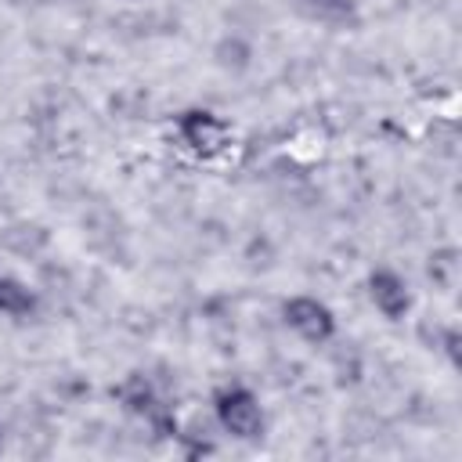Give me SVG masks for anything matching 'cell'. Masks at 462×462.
<instances>
[{"instance_id":"obj_3","label":"cell","mask_w":462,"mask_h":462,"mask_svg":"<svg viewBox=\"0 0 462 462\" xmlns=\"http://www.w3.org/2000/svg\"><path fill=\"white\" fill-rule=\"evenodd\" d=\"M173 126H177L180 144L199 159H217L235 141V126L213 108H184Z\"/></svg>"},{"instance_id":"obj_6","label":"cell","mask_w":462,"mask_h":462,"mask_svg":"<svg viewBox=\"0 0 462 462\" xmlns=\"http://www.w3.org/2000/svg\"><path fill=\"white\" fill-rule=\"evenodd\" d=\"M40 292L18 278V274H7L0 271V318H11V321H29L40 314Z\"/></svg>"},{"instance_id":"obj_7","label":"cell","mask_w":462,"mask_h":462,"mask_svg":"<svg viewBox=\"0 0 462 462\" xmlns=\"http://www.w3.org/2000/svg\"><path fill=\"white\" fill-rule=\"evenodd\" d=\"M310 18H321V22H350L357 14L354 0H296Z\"/></svg>"},{"instance_id":"obj_5","label":"cell","mask_w":462,"mask_h":462,"mask_svg":"<svg viewBox=\"0 0 462 462\" xmlns=\"http://www.w3.org/2000/svg\"><path fill=\"white\" fill-rule=\"evenodd\" d=\"M365 296H368V303H372L386 321H404V318L411 314V307H415L411 282H408L397 267H390V263H379V267L368 271V278H365Z\"/></svg>"},{"instance_id":"obj_1","label":"cell","mask_w":462,"mask_h":462,"mask_svg":"<svg viewBox=\"0 0 462 462\" xmlns=\"http://www.w3.org/2000/svg\"><path fill=\"white\" fill-rule=\"evenodd\" d=\"M213 408V422L220 433H227L231 440L242 444H256L267 433V408L260 401V393L245 383H224L213 390L209 397Z\"/></svg>"},{"instance_id":"obj_2","label":"cell","mask_w":462,"mask_h":462,"mask_svg":"<svg viewBox=\"0 0 462 462\" xmlns=\"http://www.w3.org/2000/svg\"><path fill=\"white\" fill-rule=\"evenodd\" d=\"M112 397H116V404H119L130 419L144 422L155 437H162V440H177V437H180V422H177V411H173L170 397H166L148 375H141V372L123 375V379L112 386Z\"/></svg>"},{"instance_id":"obj_4","label":"cell","mask_w":462,"mask_h":462,"mask_svg":"<svg viewBox=\"0 0 462 462\" xmlns=\"http://www.w3.org/2000/svg\"><path fill=\"white\" fill-rule=\"evenodd\" d=\"M282 321H285V328L296 339H303L310 346H325V343L336 339V314H332V307L325 300L310 296V292L289 296L282 303Z\"/></svg>"}]
</instances>
